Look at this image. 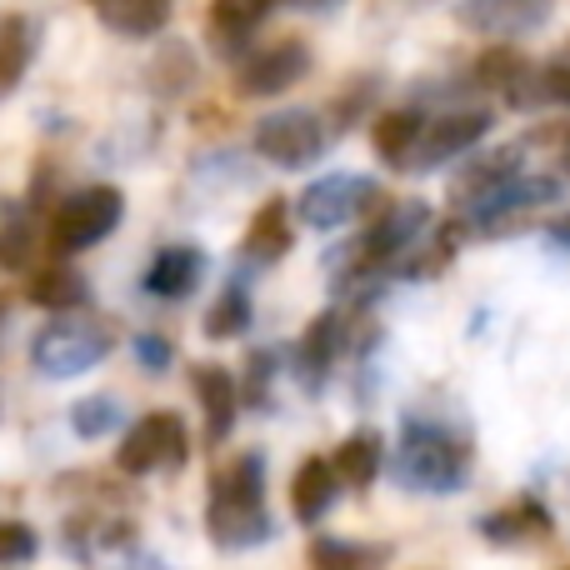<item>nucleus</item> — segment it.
I'll use <instances>...</instances> for the list:
<instances>
[{
	"label": "nucleus",
	"mask_w": 570,
	"mask_h": 570,
	"mask_svg": "<svg viewBox=\"0 0 570 570\" xmlns=\"http://www.w3.org/2000/svg\"><path fill=\"white\" fill-rule=\"evenodd\" d=\"M206 535L216 551H256V546H266L276 535V521L266 511V461L256 451L236 455L210 481Z\"/></svg>",
	"instance_id": "1"
},
{
	"label": "nucleus",
	"mask_w": 570,
	"mask_h": 570,
	"mask_svg": "<svg viewBox=\"0 0 570 570\" xmlns=\"http://www.w3.org/2000/svg\"><path fill=\"white\" fill-rule=\"evenodd\" d=\"M471 475V445L441 421H411L401 425L395 445V481L415 495H455Z\"/></svg>",
	"instance_id": "2"
},
{
	"label": "nucleus",
	"mask_w": 570,
	"mask_h": 570,
	"mask_svg": "<svg viewBox=\"0 0 570 570\" xmlns=\"http://www.w3.org/2000/svg\"><path fill=\"white\" fill-rule=\"evenodd\" d=\"M126 220V190L120 186H86L76 196L60 200L56 220H50V250L56 256H76L90 250Z\"/></svg>",
	"instance_id": "3"
},
{
	"label": "nucleus",
	"mask_w": 570,
	"mask_h": 570,
	"mask_svg": "<svg viewBox=\"0 0 570 570\" xmlns=\"http://www.w3.org/2000/svg\"><path fill=\"white\" fill-rule=\"evenodd\" d=\"M110 355V331L90 321H56L30 341V365H36L46 381H70V375L96 371Z\"/></svg>",
	"instance_id": "4"
},
{
	"label": "nucleus",
	"mask_w": 570,
	"mask_h": 570,
	"mask_svg": "<svg viewBox=\"0 0 570 570\" xmlns=\"http://www.w3.org/2000/svg\"><path fill=\"white\" fill-rule=\"evenodd\" d=\"M325 146H331V130H325V120L315 116V110H276V116H266L256 126V156L271 160V166L281 170H305L315 166V160L325 156Z\"/></svg>",
	"instance_id": "5"
},
{
	"label": "nucleus",
	"mask_w": 570,
	"mask_h": 570,
	"mask_svg": "<svg viewBox=\"0 0 570 570\" xmlns=\"http://www.w3.org/2000/svg\"><path fill=\"white\" fill-rule=\"evenodd\" d=\"M556 200H561V180L556 176H525L521 170V176L505 180L501 190H491V196L471 210V226H475V236H511V230L531 226L535 210L556 206Z\"/></svg>",
	"instance_id": "6"
},
{
	"label": "nucleus",
	"mask_w": 570,
	"mask_h": 570,
	"mask_svg": "<svg viewBox=\"0 0 570 570\" xmlns=\"http://www.w3.org/2000/svg\"><path fill=\"white\" fill-rule=\"evenodd\" d=\"M186 425H180V415L170 411H156L146 415V421H136L126 431V441H120L116 451V465L126 475H156V471H176V465H186Z\"/></svg>",
	"instance_id": "7"
},
{
	"label": "nucleus",
	"mask_w": 570,
	"mask_h": 570,
	"mask_svg": "<svg viewBox=\"0 0 570 570\" xmlns=\"http://www.w3.org/2000/svg\"><path fill=\"white\" fill-rule=\"evenodd\" d=\"M381 200V186H375L371 176H321L311 180V186L301 190V200H295V210H301V220L311 230H341L351 226L355 216H365V210Z\"/></svg>",
	"instance_id": "8"
},
{
	"label": "nucleus",
	"mask_w": 570,
	"mask_h": 570,
	"mask_svg": "<svg viewBox=\"0 0 570 570\" xmlns=\"http://www.w3.org/2000/svg\"><path fill=\"white\" fill-rule=\"evenodd\" d=\"M311 76V50L301 40H276V46H261L240 60L236 70V90L246 100H266V96H285L291 86Z\"/></svg>",
	"instance_id": "9"
},
{
	"label": "nucleus",
	"mask_w": 570,
	"mask_h": 570,
	"mask_svg": "<svg viewBox=\"0 0 570 570\" xmlns=\"http://www.w3.org/2000/svg\"><path fill=\"white\" fill-rule=\"evenodd\" d=\"M551 20V0H461L455 26L485 40H521Z\"/></svg>",
	"instance_id": "10"
},
{
	"label": "nucleus",
	"mask_w": 570,
	"mask_h": 570,
	"mask_svg": "<svg viewBox=\"0 0 570 570\" xmlns=\"http://www.w3.org/2000/svg\"><path fill=\"white\" fill-rule=\"evenodd\" d=\"M491 120H495L491 110H451V116H441V120H425L421 146H415L411 170L451 166L455 156H465V150L481 146L485 130H491Z\"/></svg>",
	"instance_id": "11"
},
{
	"label": "nucleus",
	"mask_w": 570,
	"mask_h": 570,
	"mask_svg": "<svg viewBox=\"0 0 570 570\" xmlns=\"http://www.w3.org/2000/svg\"><path fill=\"white\" fill-rule=\"evenodd\" d=\"M475 531H481L485 546L515 551V546L551 541V535H556V521H551V511H546L535 495H521V501H511V505H501V511L481 515V521H475Z\"/></svg>",
	"instance_id": "12"
},
{
	"label": "nucleus",
	"mask_w": 570,
	"mask_h": 570,
	"mask_svg": "<svg viewBox=\"0 0 570 570\" xmlns=\"http://www.w3.org/2000/svg\"><path fill=\"white\" fill-rule=\"evenodd\" d=\"M341 345H345V321L335 311L315 315L311 325H305L301 345H295V375H301V385L311 395L325 391V381H331L335 361H341Z\"/></svg>",
	"instance_id": "13"
},
{
	"label": "nucleus",
	"mask_w": 570,
	"mask_h": 570,
	"mask_svg": "<svg viewBox=\"0 0 570 570\" xmlns=\"http://www.w3.org/2000/svg\"><path fill=\"white\" fill-rule=\"evenodd\" d=\"M521 166H525V150L521 146H501V150H491V156L471 160V166L455 170V180H451V206L471 216V210L481 206L491 190H501L505 180L521 176Z\"/></svg>",
	"instance_id": "14"
},
{
	"label": "nucleus",
	"mask_w": 570,
	"mask_h": 570,
	"mask_svg": "<svg viewBox=\"0 0 570 570\" xmlns=\"http://www.w3.org/2000/svg\"><path fill=\"white\" fill-rule=\"evenodd\" d=\"M190 385L200 395V411H206V441L220 445L230 431H236V411H240V385L226 365H196L190 371Z\"/></svg>",
	"instance_id": "15"
},
{
	"label": "nucleus",
	"mask_w": 570,
	"mask_h": 570,
	"mask_svg": "<svg viewBox=\"0 0 570 570\" xmlns=\"http://www.w3.org/2000/svg\"><path fill=\"white\" fill-rule=\"evenodd\" d=\"M341 485L345 481H341V471H335V461H321V455L301 461V471H295V481H291V515L301 525H321L325 515H331Z\"/></svg>",
	"instance_id": "16"
},
{
	"label": "nucleus",
	"mask_w": 570,
	"mask_h": 570,
	"mask_svg": "<svg viewBox=\"0 0 570 570\" xmlns=\"http://www.w3.org/2000/svg\"><path fill=\"white\" fill-rule=\"evenodd\" d=\"M206 276V250L200 246H166L150 256L146 266V295H160V301H180L190 295Z\"/></svg>",
	"instance_id": "17"
},
{
	"label": "nucleus",
	"mask_w": 570,
	"mask_h": 570,
	"mask_svg": "<svg viewBox=\"0 0 570 570\" xmlns=\"http://www.w3.org/2000/svg\"><path fill=\"white\" fill-rule=\"evenodd\" d=\"M291 240H295V230H291V206H285V200L276 196V200H266V206L250 216L246 240H240V256H246V266L266 271V266H276L285 250H291Z\"/></svg>",
	"instance_id": "18"
},
{
	"label": "nucleus",
	"mask_w": 570,
	"mask_h": 570,
	"mask_svg": "<svg viewBox=\"0 0 570 570\" xmlns=\"http://www.w3.org/2000/svg\"><path fill=\"white\" fill-rule=\"evenodd\" d=\"M421 130H425L421 110H411V106L385 110V116H375V126H371V146L391 170H411L415 146H421Z\"/></svg>",
	"instance_id": "19"
},
{
	"label": "nucleus",
	"mask_w": 570,
	"mask_h": 570,
	"mask_svg": "<svg viewBox=\"0 0 570 570\" xmlns=\"http://www.w3.org/2000/svg\"><path fill=\"white\" fill-rule=\"evenodd\" d=\"M176 0H100V26L126 40H150L170 26Z\"/></svg>",
	"instance_id": "20"
},
{
	"label": "nucleus",
	"mask_w": 570,
	"mask_h": 570,
	"mask_svg": "<svg viewBox=\"0 0 570 570\" xmlns=\"http://www.w3.org/2000/svg\"><path fill=\"white\" fill-rule=\"evenodd\" d=\"M36 26L26 16H6L0 20V100L16 96L20 80H26L30 60H36Z\"/></svg>",
	"instance_id": "21"
},
{
	"label": "nucleus",
	"mask_w": 570,
	"mask_h": 570,
	"mask_svg": "<svg viewBox=\"0 0 570 570\" xmlns=\"http://www.w3.org/2000/svg\"><path fill=\"white\" fill-rule=\"evenodd\" d=\"M381 461H385L381 431H351L341 445H335V471H341V481L355 485V491L375 485V475H381Z\"/></svg>",
	"instance_id": "22"
},
{
	"label": "nucleus",
	"mask_w": 570,
	"mask_h": 570,
	"mask_svg": "<svg viewBox=\"0 0 570 570\" xmlns=\"http://www.w3.org/2000/svg\"><path fill=\"white\" fill-rule=\"evenodd\" d=\"M30 305H46V311H76V305H86V295H90V285L80 271H70V266H46V271H36L30 276Z\"/></svg>",
	"instance_id": "23"
},
{
	"label": "nucleus",
	"mask_w": 570,
	"mask_h": 570,
	"mask_svg": "<svg viewBox=\"0 0 570 570\" xmlns=\"http://www.w3.org/2000/svg\"><path fill=\"white\" fill-rule=\"evenodd\" d=\"M271 10H276V0H216L210 6V36L220 46H240Z\"/></svg>",
	"instance_id": "24"
},
{
	"label": "nucleus",
	"mask_w": 570,
	"mask_h": 570,
	"mask_svg": "<svg viewBox=\"0 0 570 570\" xmlns=\"http://www.w3.org/2000/svg\"><path fill=\"white\" fill-rule=\"evenodd\" d=\"M525 76H531V60H525L521 50H511V46H495V50H485V56L475 60V80H481V90H501L505 100L525 86Z\"/></svg>",
	"instance_id": "25"
},
{
	"label": "nucleus",
	"mask_w": 570,
	"mask_h": 570,
	"mask_svg": "<svg viewBox=\"0 0 570 570\" xmlns=\"http://www.w3.org/2000/svg\"><path fill=\"white\" fill-rule=\"evenodd\" d=\"M250 291L240 281H230L226 291L216 295V305L206 311V335L210 341H230V335H240V331H250Z\"/></svg>",
	"instance_id": "26"
},
{
	"label": "nucleus",
	"mask_w": 570,
	"mask_h": 570,
	"mask_svg": "<svg viewBox=\"0 0 570 570\" xmlns=\"http://www.w3.org/2000/svg\"><path fill=\"white\" fill-rule=\"evenodd\" d=\"M120 421H126V411H120L116 395H86V401L70 405V431L80 441H106V435H116Z\"/></svg>",
	"instance_id": "27"
},
{
	"label": "nucleus",
	"mask_w": 570,
	"mask_h": 570,
	"mask_svg": "<svg viewBox=\"0 0 570 570\" xmlns=\"http://www.w3.org/2000/svg\"><path fill=\"white\" fill-rule=\"evenodd\" d=\"M391 561V546H355V541H311V566L321 570H361Z\"/></svg>",
	"instance_id": "28"
},
{
	"label": "nucleus",
	"mask_w": 570,
	"mask_h": 570,
	"mask_svg": "<svg viewBox=\"0 0 570 570\" xmlns=\"http://www.w3.org/2000/svg\"><path fill=\"white\" fill-rule=\"evenodd\" d=\"M40 541L26 521H0V566H26L36 561Z\"/></svg>",
	"instance_id": "29"
},
{
	"label": "nucleus",
	"mask_w": 570,
	"mask_h": 570,
	"mask_svg": "<svg viewBox=\"0 0 570 570\" xmlns=\"http://www.w3.org/2000/svg\"><path fill=\"white\" fill-rule=\"evenodd\" d=\"M26 261H30V226H26V216H6V220H0V266L20 271Z\"/></svg>",
	"instance_id": "30"
},
{
	"label": "nucleus",
	"mask_w": 570,
	"mask_h": 570,
	"mask_svg": "<svg viewBox=\"0 0 570 570\" xmlns=\"http://www.w3.org/2000/svg\"><path fill=\"white\" fill-rule=\"evenodd\" d=\"M271 375H276V351H256L246 361V401L256 405V411L271 405Z\"/></svg>",
	"instance_id": "31"
},
{
	"label": "nucleus",
	"mask_w": 570,
	"mask_h": 570,
	"mask_svg": "<svg viewBox=\"0 0 570 570\" xmlns=\"http://www.w3.org/2000/svg\"><path fill=\"white\" fill-rule=\"evenodd\" d=\"M136 361H140V371H150V375H160L170 361H176V345L166 341V335H156V331H146V335H136Z\"/></svg>",
	"instance_id": "32"
},
{
	"label": "nucleus",
	"mask_w": 570,
	"mask_h": 570,
	"mask_svg": "<svg viewBox=\"0 0 570 570\" xmlns=\"http://www.w3.org/2000/svg\"><path fill=\"white\" fill-rule=\"evenodd\" d=\"M546 236H551V246H561V250H570V216H561V220H551V226H546Z\"/></svg>",
	"instance_id": "33"
},
{
	"label": "nucleus",
	"mask_w": 570,
	"mask_h": 570,
	"mask_svg": "<svg viewBox=\"0 0 570 570\" xmlns=\"http://www.w3.org/2000/svg\"><path fill=\"white\" fill-rule=\"evenodd\" d=\"M295 10H335V6H345V0H291Z\"/></svg>",
	"instance_id": "34"
},
{
	"label": "nucleus",
	"mask_w": 570,
	"mask_h": 570,
	"mask_svg": "<svg viewBox=\"0 0 570 570\" xmlns=\"http://www.w3.org/2000/svg\"><path fill=\"white\" fill-rule=\"evenodd\" d=\"M566 170H570V136H566Z\"/></svg>",
	"instance_id": "35"
}]
</instances>
